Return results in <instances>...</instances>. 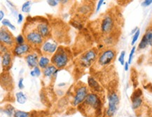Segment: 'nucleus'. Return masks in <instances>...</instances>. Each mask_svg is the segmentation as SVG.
Returning a JSON list of instances; mask_svg holds the SVG:
<instances>
[{
    "label": "nucleus",
    "instance_id": "0eeeda50",
    "mask_svg": "<svg viewBox=\"0 0 152 117\" xmlns=\"http://www.w3.org/2000/svg\"><path fill=\"white\" fill-rule=\"evenodd\" d=\"M88 87L83 84V83H79L75 86V95L73 96V99L72 104L74 107H79L84 102L86 99L88 95L89 94Z\"/></svg>",
    "mask_w": 152,
    "mask_h": 117
},
{
    "label": "nucleus",
    "instance_id": "cd10ccee",
    "mask_svg": "<svg viewBox=\"0 0 152 117\" xmlns=\"http://www.w3.org/2000/svg\"><path fill=\"white\" fill-rule=\"evenodd\" d=\"M42 74V71H41V69L39 66H37L33 69V70L30 71V75L32 77H39Z\"/></svg>",
    "mask_w": 152,
    "mask_h": 117
},
{
    "label": "nucleus",
    "instance_id": "ea45409f",
    "mask_svg": "<svg viewBox=\"0 0 152 117\" xmlns=\"http://www.w3.org/2000/svg\"><path fill=\"white\" fill-rule=\"evenodd\" d=\"M151 117H152V111H151Z\"/></svg>",
    "mask_w": 152,
    "mask_h": 117
},
{
    "label": "nucleus",
    "instance_id": "b1692460",
    "mask_svg": "<svg viewBox=\"0 0 152 117\" xmlns=\"http://www.w3.org/2000/svg\"><path fill=\"white\" fill-rule=\"evenodd\" d=\"M13 117H32V114L30 112H24V111L15 110Z\"/></svg>",
    "mask_w": 152,
    "mask_h": 117
},
{
    "label": "nucleus",
    "instance_id": "58836bf2",
    "mask_svg": "<svg viewBox=\"0 0 152 117\" xmlns=\"http://www.w3.org/2000/svg\"><path fill=\"white\" fill-rule=\"evenodd\" d=\"M124 67H125V71H128V68H129V64L128 62H126L124 64Z\"/></svg>",
    "mask_w": 152,
    "mask_h": 117
},
{
    "label": "nucleus",
    "instance_id": "f03ea898",
    "mask_svg": "<svg viewBox=\"0 0 152 117\" xmlns=\"http://www.w3.org/2000/svg\"><path fill=\"white\" fill-rule=\"evenodd\" d=\"M23 35L24 36L26 42L34 50L40 49L44 43V39L39 33L34 21L25 23L23 29Z\"/></svg>",
    "mask_w": 152,
    "mask_h": 117
},
{
    "label": "nucleus",
    "instance_id": "e433bc0d",
    "mask_svg": "<svg viewBox=\"0 0 152 117\" xmlns=\"http://www.w3.org/2000/svg\"><path fill=\"white\" fill-rule=\"evenodd\" d=\"M23 21V16L22 13H18V23H21Z\"/></svg>",
    "mask_w": 152,
    "mask_h": 117
},
{
    "label": "nucleus",
    "instance_id": "2f4dec72",
    "mask_svg": "<svg viewBox=\"0 0 152 117\" xmlns=\"http://www.w3.org/2000/svg\"><path fill=\"white\" fill-rule=\"evenodd\" d=\"M0 51H1V54H3L10 51V49L8 47L4 45V44H1V46H0Z\"/></svg>",
    "mask_w": 152,
    "mask_h": 117
},
{
    "label": "nucleus",
    "instance_id": "473e14b6",
    "mask_svg": "<svg viewBox=\"0 0 152 117\" xmlns=\"http://www.w3.org/2000/svg\"><path fill=\"white\" fill-rule=\"evenodd\" d=\"M59 2L60 1H58V0H48V1H47L48 4L52 7L57 6Z\"/></svg>",
    "mask_w": 152,
    "mask_h": 117
},
{
    "label": "nucleus",
    "instance_id": "f257e3e1",
    "mask_svg": "<svg viewBox=\"0 0 152 117\" xmlns=\"http://www.w3.org/2000/svg\"><path fill=\"white\" fill-rule=\"evenodd\" d=\"M79 107L81 113L87 117H100L102 115V101L96 93H89L84 102Z\"/></svg>",
    "mask_w": 152,
    "mask_h": 117
},
{
    "label": "nucleus",
    "instance_id": "4be33fe9",
    "mask_svg": "<svg viewBox=\"0 0 152 117\" xmlns=\"http://www.w3.org/2000/svg\"><path fill=\"white\" fill-rule=\"evenodd\" d=\"M1 112H4V113H5L8 116L13 117V114L15 112V110L12 105L7 104L4 107V109H1Z\"/></svg>",
    "mask_w": 152,
    "mask_h": 117
},
{
    "label": "nucleus",
    "instance_id": "9b49d317",
    "mask_svg": "<svg viewBox=\"0 0 152 117\" xmlns=\"http://www.w3.org/2000/svg\"><path fill=\"white\" fill-rule=\"evenodd\" d=\"M58 48V46L56 40L50 38L44 40L40 50L43 53V55L52 56L57 51Z\"/></svg>",
    "mask_w": 152,
    "mask_h": 117
},
{
    "label": "nucleus",
    "instance_id": "9d476101",
    "mask_svg": "<svg viewBox=\"0 0 152 117\" xmlns=\"http://www.w3.org/2000/svg\"><path fill=\"white\" fill-rule=\"evenodd\" d=\"M35 23L36 28L40 33L41 36L44 38V40L50 38L51 35V28H50L49 23L46 19H36L33 21Z\"/></svg>",
    "mask_w": 152,
    "mask_h": 117
},
{
    "label": "nucleus",
    "instance_id": "6ab92c4d",
    "mask_svg": "<svg viewBox=\"0 0 152 117\" xmlns=\"http://www.w3.org/2000/svg\"><path fill=\"white\" fill-rule=\"evenodd\" d=\"M59 71L60 69H57L56 66L51 64L47 66L45 69L43 70V74H44V77L48 78H56L58 75V72Z\"/></svg>",
    "mask_w": 152,
    "mask_h": 117
},
{
    "label": "nucleus",
    "instance_id": "7c9ffc66",
    "mask_svg": "<svg viewBox=\"0 0 152 117\" xmlns=\"http://www.w3.org/2000/svg\"><path fill=\"white\" fill-rule=\"evenodd\" d=\"M135 50H136V47L135 46L133 47L132 48L131 51H130V53L129 54V57H128V64H131V62L132 61V58H133V56H134V54H135Z\"/></svg>",
    "mask_w": 152,
    "mask_h": 117
},
{
    "label": "nucleus",
    "instance_id": "4c0bfd02",
    "mask_svg": "<svg viewBox=\"0 0 152 117\" xmlns=\"http://www.w3.org/2000/svg\"><path fill=\"white\" fill-rule=\"evenodd\" d=\"M4 18V12L3 10H1L0 11V20L1 21H2Z\"/></svg>",
    "mask_w": 152,
    "mask_h": 117
},
{
    "label": "nucleus",
    "instance_id": "a211bd4d",
    "mask_svg": "<svg viewBox=\"0 0 152 117\" xmlns=\"http://www.w3.org/2000/svg\"><path fill=\"white\" fill-rule=\"evenodd\" d=\"M88 87L91 91V93L98 94L103 91L102 87L93 76H89L88 78Z\"/></svg>",
    "mask_w": 152,
    "mask_h": 117
},
{
    "label": "nucleus",
    "instance_id": "5701e85b",
    "mask_svg": "<svg viewBox=\"0 0 152 117\" xmlns=\"http://www.w3.org/2000/svg\"><path fill=\"white\" fill-rule=\"evenodd\" d=\"M142 38L147 42L148 45L152 47V28H148Z\"/></svg>",
    "mask_w": 152,
    "mask_h": 117
},
{
    "label": "nucleus",
    "instance_id": "423d86ee",
    "mask_svg": "<svg viewBox=\"0 0 152 117\" xmlns=\"http://www.w3.org/2000/svg\"><path fill=\"white\" fill-rule=\"evenodd\" d=\"M108 106L105 110L104 117H113L117 112L120 102L119 95L116 91H111L109 93Z\"/></svg>",
    "mask_w": 152,
    "mask_h": 117
},
{
    "label": "nucleus",
    "instance_id": "f3484780",
    "mask_svg": "<svg viewBox=\"0 0 152 117\" xmlns=\"http://www.w3.org/2000/svg\"><path fill=\"white\" fill-rule=\"evenodd\" d=\"M77 11L81 16H88L93 11L92 3L90 1H85V2L81 3V5L78 7Z\"/></svg>",
    "mask_w": 152,
    "mask_h": 117
},
{
    "label": "nucleus",
    "instance_id": "7ed1b4c3",
    "mask_svg": "<svg viewBox=\"0 0 152 117\" xmlns=\"http://www.w3.org/2000/svg\"><path fill=\"white\" fill-rule=\"evenodd\" d=\"M72 58V52L67 47L63 46L58 47L57 51L50 58L51 64L58 69H63L69 64Z\"/></svg>",
    "mask_w": 152,
    "mask_h": 117
},
{
    "label": "nucleus",
    "instance_id": "72a5a7b5",
    "mask_svg": "<svg viewBox=\"0 0 152 117\" xmlns=\"http://www.w3.org/2000/svg\"><path fill=\"white\" fill-rule=\"evenodd\" d=\"M152 4V0H146V1H144L142 2V6L144 7H147L148 6Z\"/></svg>",
    "mask_w": 152,
    "mask_h": 117
},
{
    "label": "nucleus",
    "instance_id": "c85d7f7f",
    "mask_svg": "<svg viewBox=\"0 0 152 117\" xmlns=\"http://www.w3.org/2000/svg\"><path fill=\"white\" fill-rule=\"evenodd\" d=\"M140 30L138 28L137 30L136 31V33L133 35V37H132V40L131 42V44L132 46H133L134 44H135V42H137V40H138V38H139V36H140Z\"/></svg>",
    "mask_w": 152,
    "mask_h": 117
},
{
    "label": "nucleus",
    "instance_id": "4468645a",
    "mask_svg": "<svg viewBox=\"0 0 152 117\" xmlns=\"http://www.w3.org/2000/svg\"><path fill=\"white\" fill-rule=\"evenodd\" d=\"M1 85L6 90H11L13 87V81L9 71H4L1 75Z\"/></svg>",
    "mask_w": 152,
    "mask_h": 117
},
{
    "label": "nucleus",
    "instance_id": "ddd939ff",
    "mask_svg": "<svg viewBox=\"0 0 152 117\" xmlns=\"http://www.w3.org/2000/svg\"><path fill=\"white\" fill-rule=\"evenodd\" d=\"M142 91L141 89H136L131 96L132 107L133 110H139L143 104V99H142Z\"/></svg>",
    "mask_w": 152,
    "mask_h": 117
},
{
    "label": "nucleus",
    "instance_id": "20e7f679",
    "mask_svg": "<svg viewBox=\"0 0 152 117\" xmlns=\"http://www.w3.org/2000/svg\"><path fill=\"white\" fill-rule=\"evenodd\" d=\"M116 56V52L113 48H107L103 50L99 53L95 66H97L98 68H103L109 66L114 61Z\"/></svg>",
    "mask_w": 152,
    "mask_h": 117
},
{
    "label": "nucleus",
    "instance_id": "6e6552de",
    "mask_svg": "<svg viewBox=\"0 0 152 117\" xmlns=\"http://www.w3.org/2000/svg\"><path fill=\"white\" fill-rule=\"evenodd\" d=\"M115 23L113 17L110 14L105 15L101 20L100 25V30L103 36H110L114 29Z\"/></svg>",
    "mask_w": 152,
    "mask_h": 117
},
{
    "label": "nucleus",
    "instance_id": "2eb2a0df",
    "mask_svg": "<svg viewBox=\"0 0 152 117\" xmlns=\"http://www.w3.org/2000/svg\"><path fill=\"white\" fill-rule=\"evenodd\" d=\"M13 56V55L11 51L1 54V64L4 71H9V70L10 69L12 65Z\"/></svg>",
    "mask_w": 152,
    "mask_h": 117
},
{
    "label": "nucleus",
    "instance_id": "412c9836",
    "mask_svg": "<svg viewBox=\"0 0 152 117\" xmlns=\"http://www.w3.org/2000/svg\"><path fill=\"white\" fill-rule=\"evenodd\" d=\"M15 99L19 104H24L27 101V96L23 92L19 91L15 93Z\"/></svg>",
    "mask_w": 152,
    "mask_h": 117
},
{
    "label": "nucleus",
    "instance_id": "dca6fc26",
    "mask_svg": "<svg viewBox=\"0 0 152 117\" xmlns=\"http://www.w3.org/2000/svg\"><path fill=\"white\" fill-rule=\"evenodd\" d=\"M39 54L37 51L32 52L30 54H28V55L25 56V61L28 64V66L30 68L34 69V68L38 66L39 63Z\"/></svg>",
    "mask_w": 152,
    "mask_h": 117
},
{
    "label": "nucleus",
    "instance_id": "bb28decb",
    "mask_svg": "<svg viewBox=\"0 0 152 117\" xmlns=\"http://www.w3.org/2000/svg\"><path fill=\"white\" fill-rule=\"evenodd\" d=\"M1 23H2L4 27H6V28L11 29V30H15V26L11 23V22L9 20V19H4L2 21H1Z\"/></svg>",
    "mask_w": 152,
    "mask_h": 117
},
{
    "label": "nucleus",
    "instance_id": "39448f33",
    "mask_svg": "<svg viewBox=\"0 0 152 117\" xmlns=\"http://www.w3.org/2000/svg\"><path fill=\"white\" fill-rule=\"evenodd\" d=\"M98 54V50L96 49L92 48L88 50L77 59V63L83 68L90 67L92 64L95 63Z\"/></svg>",
    "mask_w": 152,
    "mask_h": 117
},
{
    "label": "nucleus",
    "instance_id": "c9c22d12",
    "mask_svg": "<svg viewBox=\"0 0 152 117\" xmlns=\"http://www.w3.org/2000/svg\"><path fill=\"white\" fill-rule=\"evenodd\" d=\"M103 4H104V1H103V0H100V1H99V2H98V4H97V7H96V12H98L99 11H100V8H101V7H102V5Z\"/></svg>",
    "mask_w": 152,
    "mask_h": 117
},
{
    "label": "nucleus",
    "instance_id": "1a4fd4ad",
    "mask_svg": "<svg viewBox=\"0 0 152 117\" xmlns=\"http://www.w3.org/2000/svg\"><path fill=\"white\" fill-rule=\"evenodd\" d=\"M13 36L9 29L6 27H1L0 29V42L8 47L9 49H12L15 46V40Z\"/></svg>",
    "mask_w": 152,
    "mask_h": 117
},
{
    "label": "nucleus",
    "instance_id": "f704fd0d",
    "mask_svg": "<svg viewBox=\"0 0 152 117\" xmlns=\"http://www.w3.org/2000/svg\"><path fill=\"white\" fill-rule=\"evenodd\" d=\"M18 88L20 90H23V88L25 87V85L23 84V78H20V79H19V81H18Z\"/></svg>",
    "mask_w": 152,
    "mask_h": 117
},
{
    "label": "nucleus",
    "instance_id": "a878e982",
    "mask_svg": "<svg viewBox=\"0 0 152 117\" xmlns=\"http://www.w3.org/2000/svg\"><path fill=\"white\" fill-rule=\"evenodd\" d=\"M15 45H20L25 43V38L23 34H19L18 36L15 37Z\"/></svg>",
    "mask_w": 152,
    "mask_h": 117
},
{
    "label": "nucleus",
    "instance_id": "f8f14e48",
    "mask_svg": "<svg viewBox=\"0 0 152 117\" xmlns=\"http://www.w3.org/2000/svg\"><path fill=\"white\" fill-rule=\"evenodd\" d=\"M34 50L30 44L26 43L20 44V45H15L12 50H11V52H12L13 55L15 56H23L28 55L30 52H32V50Z\"/></svg>",
    "mask_w": 152,
    "mask_h": 117
},
{
    "label": "nucleus",
    "instance_id": "c756f323",
    "mask_svg": "<svg viewBox=\"0 0 152 117\" xmlns=\"http://www.w3.org/2000/svg\"><path fill=\"white\" fill-rule=\"evenodd\" d=\"M125 56H126V52L122 51L119 57H118V61L121 63V65H124L125 63Z\"/></svg>",
    "mask_w": 152,
    "mask_h": 117
},
{
    "label": "nucleus",
    "instance_id": "393cba45",
    "mask_svg": "<svg viewBox=\"0 0 152 117\" xmlns=\"http://www.w3.org/2000/svg\"><path fill=\"white\" fill-rule=\"evenodd\" d=\"M31 6H32V1H27L23 4L21 7V10L23 12L29 13L31 11Z\"/></svg>",
    "mask_w": 152,
    "mask_h": 117
},
{
    "label": "nucleus",
    "instance_id": "aec40b11",
    "mask_svg": "<svg viewBox=\"0 0 152 117\" xmlns=\"http://www.w3.org/2000/svg\"><path fill=\"white\" fill-rule=\"evenodd\" d=\"M50 63H51V61H50V59L48 56L42 55L40 56L39 59L38 66L41 69L44 70L45 69L47 66H49Z\"/></svg>",
    "mask_w": 152,
    "mask_h": 117
}]
</instances>
